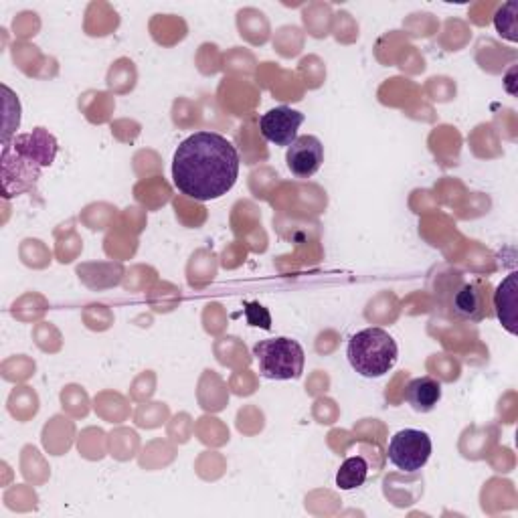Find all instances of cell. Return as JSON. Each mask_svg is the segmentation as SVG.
Wrapping results in <instances>:
<instances>
[{
  "mask_svg": "<svg viewBox=\"0 0 518 518\" xmlns=\"http://www.w3.org/2000/svg\"><path fill=\"white\" fill-rule=\"evenodd\" d=\"M255 306V312L257 314H253L249 308H245V314H247V320H249V324L251 326H262V328H270L272 324V320H270V314H268V310L264 308V306H259V304H253Z\"/></svg>",
  "mask_w": 518,
  "mask_h": 518,
  "instance_id": "12",
  "label": "cell"
},
{
  "mask_svg": "<svg viewBox=\"0 0 518 518\" xmlns=\"http://www.w3.org/2000/svg\"><path fill=\"white\" fill-rule=\"evenodd\" d=\"M253 357L259 373L272 381H292L304 373L306 355L302 344L288 336L259 340L253 347Z\"/></svg>",
  "mask_w": 518,
  "mask_h": 518,
  "instance_id": "3",
  "label": "cell"
},
{
  "mask_svg": "<svg viewBox=\"0 0 518 518\" xmlns=\"http://www.w3.org/2000/svg\"><path fill=\"white\" fill-rule=\"evenodd\" d=\"M239 164L231 140L217 132H197L179 144L172 158V181L195 201H215L237 183Z\"/></svg>",
  "mask_w": 518,
  "mask_h": 518,
  "instance_id": "1",
  "label": "cell"
},
{
  "mask_svg": "<svg viewBox=\"0 0 518 518\" xmlns=\"http://www.w3.org/2000/svg\"><path fill=\"white\" fill-rule=\"evenodd\" d=\"M304 124V114L288 106L274 108L259 120L262 136L276 146H290L298 138V130Z\"/></svg>",
  "mask_w": 518,
  "mask_h": 518,
  "instance_id": "5",
  "label": "cell"
},
{
  "mask_svg": "<svg viewBox=\"0 0 518 518\" xmlns=\"http://www.w3.org/2000/svg\"><path fill=\"white\" fill-rule=\"evenodd\" d=\"M351 367L365 379H379L387 375L397 359L399 349L395 338L383 328H365L357 332L347 347Z\"/></svg>",
  "mask_w": 518,
  "mask_h": 518,
  "instance_id": "2",
  "label": "cell"
},
{
  "mask_svg": "<svg viewBox=\"0 0 518 518\" xmlns=\"http://www.w3.org/2000/svg\"><path fill=\"white\" fill-rule=\"evenodd\" d=\"M369 464L363 456H353L342 462L340 470L336 472V486L340 490H357L367 482Z\"/></svg>",
  "mask_w": 518,
  "mask_h": 518,
  "instance_id": "10",
  "label": "cell"
},
{
  "mask_svg": "<svg viewBox=\"0 0 518 518\" xmlns=\"http://www.w3.org/2000/svg\"><path fill=\"white\" fill-rule=\"evenodd\" d=\"M324 162V146L316 136H298L286 152V164L296 179H310Z\"/></svg>",
  "mask_w": 518,
  "mask_h": 518,
  "instance_id": "6",
  "label": "cell"
},
{
  "mask_svg": "<svg viewBox=\"0 0 518 518\" xmlns=\"http://www.w3.org/2000/svg\"><path fill=\"white\" fill-rule=\"evenodd\" d=\"M387 456L397 470L413 474L429 462L431 438L421 429H401L391 438Z\"/></svg>",
  "mask_w": 518,
  "mask_h": 518,
  "instance_id": "4",
  "label": "cell"
},
{
  "mask_svg": "<svg viewBox=\"0 0 518 518\" xmlns=\"http://www.w3.org/2000/svg\"><path fill=\"white\" fill-rule=\"evenodd\" d=\"M516 11H518V5L516 3H508L494 17L496 31L504 39H508V41H516L518 39V35H516Z\"/></svg>",
  "mask_w": 518,
  "mask_h": 518,
  "instance_id": "11",
  "label": "cell"
},
{
  "mask_svg": "<svg viewBox=\"0 0 518 518\" xmlns=\"http://www.w3.org/2000/svg\"><path fill=\"white\" fill-rule=\"evenodd\" d=\"M454 316L462 320L480 322L488 316V284L472 282L456 292L452 302Z\"/></svg>",
  "mask_w": 518,
  "mask_h": 518,
  "instance_id": "7",
  "label": "cell"
},
{
  "mask_svg": "<svg viewBox=\"0 0 518 518\" xmlns=\"http://www.w3.org/2000/svg\"><path fill=\"white\" fill-rule=\"evenodd\" d=\"M516 280H518V276L510 274L494 292L496 316L510 334H516V306H518Z\"/></svg>",
  "mask_w": 518,
  "mask_h": 518,
  "instance_id": "9",
  "label": "cell"
},
{
  "mask_svg": "<svg viewBox=\"0 0 518 518\" xmlns=\"http://www.w3.org/2000/svg\"><path fill=\"white\" fill-rule=\"evenodd\" d=\"M405 399L417 413L434 411L442 401V383L434 377L411 379L405 387Z\"/></svg>",
  "mask_w": 518,
  "mask_h": 518,
  "instance_id": "8",
  "label": "cell"
}]
</instances>
